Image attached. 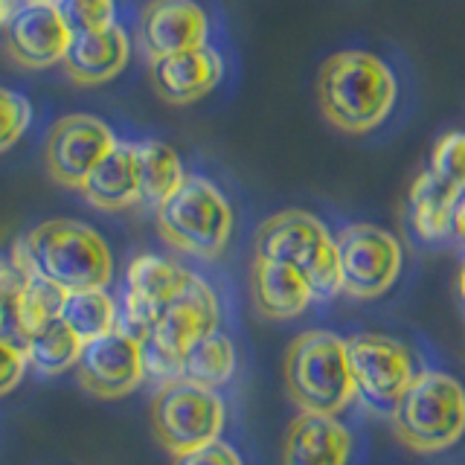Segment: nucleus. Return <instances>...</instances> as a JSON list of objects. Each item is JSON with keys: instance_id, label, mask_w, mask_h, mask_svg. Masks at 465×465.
<instances>
[{"instance_id": "nucleus-16", "label": "nucleus", "mask_w": 465, "mask_h": 465, "mask_svg": "<svg viewBox=\"0 0 465 465\" xmlns=\"http://www.w3.org/2000/svg\"><path fill=\"white\" fill-rule=\"evenodd\" d=\"M149 76L160 99L169 105H193L213 94L224 76V58L215 47H195L149 62Z\"/></svg>"}, {"instance_id": "nucleus-13", "label": "nucleus", "mask_w": 465, "mask_h": 465, "mask_svg": "<svg viewBox=\"0 0 465 465\" xmlns=\"http://www.w3.org/2000/svg\"><path fill=\"white\" fill-rule=\"evenodd\" d=\"M76 35V26L62 6H18L4 26V47L24 70L62 64Z\"/></svg>"}, {"instance_id": "nucleus-10", "label": "nucleus", "mask_w": 465, "mask_h": 465, "mask_svg": "<svg viewBox=\"0 0 465 465\" xmlns=\"http://www.w3.org/2000/svg\"><path fill=\"white\" fill-rule=\"evenodd\" d=\"M116 145L114 131L94 114H67L62 116L44 145L47 172L58 186L82 189L91 172L102 163Z\"/></svg>"}, {"instance_id": "nucleus-31", "label": "nucleus", "mask_w": 465, "mask_h": 465, "mask_svg": "<svg viewBox=\"0 0 465 465\" xmlns=\"http://www.w3.org/2000/svg\"><path fill=\"white\" fill-rule=\"evenodd\" d=\"M76 29L108 26L116 21V0H55Z\"/></svg>"}, {"instance_id": "nucleus-8", "label": "nucleus", "mask_w": 465, "mask_h": 465, "mask_svg": "<svg viewBox=\"0 0 465 465\" xmlns=\"http://www.w3.org/2000/svg\"><path fill=\"white\" fill-rule=\"evenodd\" d=\"M341 288L352 300H378L399 282L404 253L401 242L378 224H349L338 236Z\"/></svg>"}, {"instance_id": "nucleus-21", "label": "nucleus", "mask_w": 465, "mask_h": 465, "mask_svg": "<svg viewBox=\"0 0 465 465\" xmlns=\"http://www.w3.org/2000/svg\"><path fill=\"white\" fill-rule=\"evenodd\" d=\"M457 189L448 186L442 178L428 169L413 181L411 193H407V222L416 232L419 242H445L450 239V227H454V203Z\"/></svg>"}, {"instance_id": "nucleus-17", "label": "nucleus", "mask_w": 465, "mask_h": 465, "mask_svg": "<svg viewBox=\"0 0 465 465\" xmlns=\"http://www.w3.org/2000/svg\"><path fill=\"white\" fill-rule=\"evenodd\" d=\"M131 62V38L120 24L76 29L73 44L64 55V73L73 84L96 87L114 82Z\"/></svg>"}, {"instance_id": "nucleus-35", "label": "nucleus", "mask_w": 465, "mask_h": 465, "mask_svg": "<svg viewBox=\"0 0 465 465\" xmlns=\"http://www.w3.org/2000/svg\"><path fill=\"white\" fill-rule=\"evenodd\" d=\"M450 239L465 244V189L457 195V203H454V227H450Z\"/></svg>"}, {"instance_id": "nucleus-30", "label": "nucleus", "mask_w": 465, "mask_h": 465, "mask_svg": "<svg viewBox=\"0 0 465 465\" xmlns=\"http://www.w3.org/2000/svg\"><path fill=\"white\" fill-rule=\"evenodd\" d=\"M143 363H145V378H152L157 387L183 378V355H178L174 349L163 346L154 338H143Z\"/></svg>"}, {"instance_id": "nucleus-25", "label": "nucleus", "mask_w": 465, "mask_h": 465, "mask_svg": "<svg viewBox=\"0 0 465 465\" xmlns=\"http://www.w3.org/2000/svg\"><path fill=\"white\" fill-rule=\"evenodd\" d=\"M58 317H62L64 323L87 343V341H96L102 334H108L120 326V305H116V300L105 288L67 291L62 314Z\"/></svg>"}, {"instance_id": "nucleus-9", "label": "nucleus", "mask_w": 465, "mask_h": 465, "mask_svg": "<svg viewBox=\"0 0 465 465\" xmlns=\"http://www.w3.org/2000/svg\"><path fill=\"white\" fill-rule=\"evenodd\" d=\"M349 363H352L358 396L381 411H392L407 387L419 375L413 367V355L401 341L387 338V334L363 331L355 338H346Z\"/></svg>"}, {"instance_id": "nucleus-26", "label": "nucleus", "mask_w": 465, "mask_h": 465, "mask_svg": "<svg viewBox=\"0 0 465 465\" xmlns=\"http://www.w3.org/2000/svg\"><path fill=\"white\" fill-rule=\"evenodd\" d=\"M64 297L67 291L58 288L55 282L44 280V276H33V280L26 282L24 294L18 300V309H21V320L26 331L33 334L38 329H44L53 320H58L62 314V305H64Z\"/></svg>"}, {"instance_id": "nucleus-20", "label": "nucleus", "mask_w": 465, "mask_h": 465, "mask_svg": "<svg viewBox=\"0 0 465 465\" xmlns=\"http://www.w3.org/2000/svg\"><path fill=\"white\" fill-rule=\"evenodd\" d=\"M84 201L102 213H120L143 201L140 189V163L137 143L116 140L114 149L102 157V163L91 172V178L79 189Z\"/></svg>"}, {"instance_id": "nucleus-38", "label": "nucleus", "mask_w": 465, "mask_h": 465, "mask_svg": "<svg viewBox=\"0 0 465 465\" xmlns=\"http://www.w3.org/2000/svg\"><path fill=\"white\" fill-rule=\"evenodd\" d=\"M457 285H460V297H462V302H465V262H462V268H460V280H457Z\"/></svg>"}, {"instance_id": "nucleus-4", "label": "nucleus", "mask_w": 465, "mask_h": 465, "mask_svg": "<svg viewBox=\"0 0 465 465\" xmlns=\"http://www.w3.org/2000/svg\"><path fill=\"white\" fill-rule=\"evenodd\" d=\"M396 440L416 454H445L465 436V387L454 375L425 370L390 411Z\"/></svg>"}, {"instance_id": "nucleus-22", "label": "nucleus", "mask_w": 465, "mask_h": 465, "mask_svg": "<svg viewBox=\"0 0 465 465\" xmlns=\"http://www.w3.org/2000/svg\"><path fill=\"white\" fill-rule=\"evenodd\" d=\"M137 163H140V189L143 201L160 207L178 186L186 181V169L181 154L163 140H143L137 143Z\"/></svg>"}, {"instance_id": "nucleus-14", "label": "nucleus", "mask_w": 465, "mask_h": 465, "mask_svg": "<svg viewBox=\"0 0 465 465\" xmlns=\"http://www.w3.org/2000/svg\"><path fill=\"white\" fill-rule=\"evenodd\" d=\"M210 33V15L195 0H149L140 9L137 35L149 62L172 53L207 47Z\"/></svg>"}, {"instance_id": "nucleus-5", "label": "nucleus", "mask_w": 465, "mask_h": 465, "mask_svg": "<svg viewBox=\"0 0 465 465\" xmlns=\"http://www.w3.org/2000/svg\"><path fill=\"white\" fill-rule=\"evenodd\" d=\"M236 215L227 195L203 174H186L157 207V232L169 247L198 259H218L232 239Z\"/></svg>"}, {"instance_id": "nucleus-11", "label": "nucleus", "mask_w": 465, "mask_h": 465, "mask_svg": "<svg viewBox=\"0 0 465 465\" xmlns=\"http://www.w3.org/2000/svg\"><path fill=\"white\" fill-rule=\"evenodd\" d=\"M79 384L96 399H123L145 381L143 341L123 326L82 346L76 363Z\"/></svg>"}, {"instance_id": "nucleus-34", "label": "nucleus", "mask_w": 465, "mask_h": 465, "mask_svg": "<svg viewBox=\"0 0 465 465\" xmlns=\"http://www.w3.org/2000/svg\"><path fill=\"white\" fill-rule=\"evenodd\" d=\"M0 341L21 349L26 352V341H29V331L21 320V309L18 302H0Z\"/></svg>"}, {"instance_id": "nucleus-3", "label": "nucleus", "mask_w": 465, "mask_h": 465, "mask_svg": "<svg viewBox=\"0 0 465 465\" xmlns=\"http://www.w3.org/2000/svg\"><path fill=\"white\" fill-rule=\"evenodd\" d=\"M21 239L33 273L55 282L58 288L91 291L108 288L114 280V256L108 242L82 222L53 218Z\"/></svg>"}, {"instance_id": "nucleus-6", "label": "nucleus", "mask_w": 465, "mask_h": 465, "mask_svg": "<svg viewBox=\"0 0 465 465\" xmlns=\"http://www.w3.org/2000/svg\"><path fill=\"white\" fill-rule=\"evenodd\" d=\"M253 256L285 262L312 282L317 300L343 294L338 244L329 227L309 210H282L262 222L256 230Z\"/></svg>"}, {"instance_id": "nucleus-33", "label": "nucleus", "mask_w": 465, "mask_h": 465, "mask_svg": "<svg viewBox=\"0 0 465 465\" xmlns=\"http://www.w3.org/2000/svg\"><path fill=\"white\" fill-rule=\"evenodd\" d=\"M26 370H29V361L21 349L0 341V396H9V392L24 381Z\"/></svg>"}, {"instance_id": "nucleus-12", "label": "nucleus", "mask_w": 465, "mask_h": 465, "mask_svg": "<svg viewBox=\"0 0 465 465\" xmlns=\"http://www.w3.org/2000/svg\"><path fill=\"white\" fill-rule=\"evenodd\" d=\"M193 271L157 253H140L128 262L125 271V297L120 312V326L134 338H149L157 326L163 305L189 282Z\"/></svg>"}, {"instance_id": "nucleus-7", "label": "nucleus", "mask_w": 465, "mask_h": 465, "mask_svg": "<svg viewBox=\"0 0 465 465\" xmlns=\"http://www.w3.org/2000/svg\"><path fill=\"white\" fill-rule=\"evenodd\" d=\"M224 419L227 411L218 390L198 387L186 378L157 387L152 399L154 436L172 457L222 440Z\"/></svg>"}, {"instance_id": "nucleus-29", "label": "nucleus", "mask_w": 465, "mask_h": 465, "mask_svg": "<svg viewBox=\"0 0 465 465\" xmlns=\"http://www.w3.org/2000/svg\"><path fill=\"white\" fill-rule=\"evenodd\" d=\"M33 268L24 251V239H15L9 253L0 251V302H18L26 282L33 280Z\"/></svg>"}, {"instance_id": "nucleus-1", "label": "nucleus", "mask_w": 465, "mask_h": 465, "mask_svg": "<svg viewBox=\"0 0 465 465\" xmlns=\"http://www.w3.org/2000/svg\"><path fill=\"white\" fill-rule=\"evenodd\" d=\"M399 79L381 55L341 50L317 73V102L326 123L343 134H370L396 108Z\"/></svg>"}, {"instance_id": "nucleus-2", "label": "nucleus", "mask_w": 465, "mask_h": 465, "mask_svg": "<svg viewBox=\"0 0 465 465\" xmlns=\"http://www.w3.org/2000/svg\"><path fill=\"white\" fill-rule=\"evenodd\" d=\"M282 375L300 413L341 416L358 399L346 338L326 329H309L291 341Z\"/></svg>"}, {"instance_id": "nucleus-27", "label": "nucleus", "mask_w": 465, "mask_h": 465, "mask_svg": "<svg viewBox=\"0 0 465 465\" xmlns=\"http://www.w3.org/2000/svg\"><path fill=\"white\" fill-rule=\"evenodd\" d=\"M430 172L457 193L465 189V131H448L430 152Z\"/></svg>"}, {"instance_id": "nucleus-15", "label": "nucleus", "mask_w": 465, "mask_h": 465, "mask_svg": "<svg viewBox=\"0 0 465 465\" xmlns=\"http://www.w3.org/2000/svg\"><path fill=\"white\" fill-rule=\"evenodd\" d=\"M218 320H222V309H218L215 291L193 273L189 282L163 305L149 338L174 349L178 355H186L201 338L218 329Z\"/></svg>"}, {"instance_id": "nucleus-36", "label": "nucleus", "mask_w": 465, "mask_h": 465, "mask_svg": "<svg viewBox=\"0 0 465 465\" xmlns=\"http://www.w3.org/2000/svg\"><path fill=\"white\" fill-rule=\"evenodd\" d=\"M18 6H21L18 0H0V29L6 26V21L12 18V12L18 9Z\"/></svg>"}, {"instance_id": "nucleus-18", "label": "nucleus", "mask_w": 465, "mask_h": 465, "mask_svg": "<svg viewBox=\"0 0 465 465\" xmlns=\"http://www.w3.org/2000/svg\"><path fill=\"white\" fill-rule=\"evenodd\" d=\"M352 433L338 416L297 413L288 421L282 465H349Z\"/></svg>"}, {"instance_id": "nucleus-19", "label": "nucleus", "mask_w": 465, "mask_h": 465, "mask_svg": "<svg viewBox=\"0 0 465 465\" xmlns=\"http://www.w3.org/2000/svg\"><path fill=\"white\" fill-rule=\"evenodd\" d=\"M251 294L256 312L268 320H294L317 300L312 282L297 268L262 256H253Z\"/></svg>"}, {"instance_id": "nucleus-32", "label": "nucleus", "mask_w": 465, "mask_h": 465, "mask_svg": "<svg viewBox=\"0 0 465 465\" xmlns=\"http://www.w3.org/2000/svg\"><path fill=\"white\" fill-rule=\"evenodd\" d=\"M172 465H244L242 457L236 454V448L215 440L203 448L195 450H186V454H178L172 460Z\"/></svg>"}, {"instance_id": "nucleus-24", "label": "nucleus", "mask_w": 465, "mask_h": 465, "mask_svg": "<svg viewBox=\"0 0 465 465\" xmlns=\"http://www.w3.org/2000/svg\"><path fill=\"white\" fill-rule=\"evenodd\" d=\"M236 367H239L236 346H232V341L222 329H215L207 338H201L183 355V378L207 390H218L230 384V378L236 375Z\"/></svg>"}, {"instance_id": "nucleus-28", "label": "nucleus", "mask_w": 465, "mask_h": 465, "mask_svg": "<svg viewBox=\"0 0 465 465\" xmlns=\"http://www.w3.org/2000/svg\"><path fill=\"white\" fill-rule=\"evenodd\" d=\"M29 123H33V105L29 99L12 87L0 84V154L9 152L12 145L26 134Z\"/></svg>"}, {"instance_id": "nucleus-23", "label": "nucleus", "mask_w": 465, "mask_h": 465, "mask_svg": "<svg viewBox=\"0 0 465 465\" xmlns=\"http://www.w3.org/2000/svg\"><path fill=\"white\" fill-rule=\"evenodd\" d=\"M84 341L73 331L62 317L44 329L33 331L26 341V361L38 375H62L79 363Z\"/></svg>"}, {"instance_id": "nucleus-37", "label": "nucleus", "mask_w": 465, "mask_h": 465, "mask_svg": "<svg viewBox=\"0 0 465 465\" xmlns=\"http://www.w3.org/2000/svg\"><path fill=\"white\" fill-rule=\"evenodd\" d=\"M21 6H50V4H55V0H18Z\"/></svg>"}]
</instances>
